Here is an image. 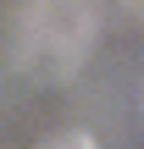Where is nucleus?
I'll list each match as a JSON object with an SVG mask.
<instances>
[{
	"label": "nucleus",
	"mask_w": 144,
	"mask_h": 149,
	"mask_svg": "<svg viewBox=\"0 0 144 149\" xmlns=\"http://www.w3.org/2000/svg\"><path fill=\"white\" fill-rule=\"evenodd\" d=\"M33 33L44 39V50L55 55V66L67 72V66L83 55V44H89L94 17L83 11V0H44V6H39V17H33Z\"/></svg>",
	"instance_id": "nucleus-1"
},
{
	"label": "nucleus",
	"mask_w": 144,
	"mask_h": 149,
	"mask_svg": "<svg viewBox=\"0 0 144 149\" xmlns=\"http://www.w3.org/2000/svg\"><path fill=\"white\" fill-rule=\"evenodd\" d=\"M44 149H100L94 144V133H83V127H72V133H55Z\"/></svg>",
	"instance_id": "nucleus-2"
}]
</instances>
